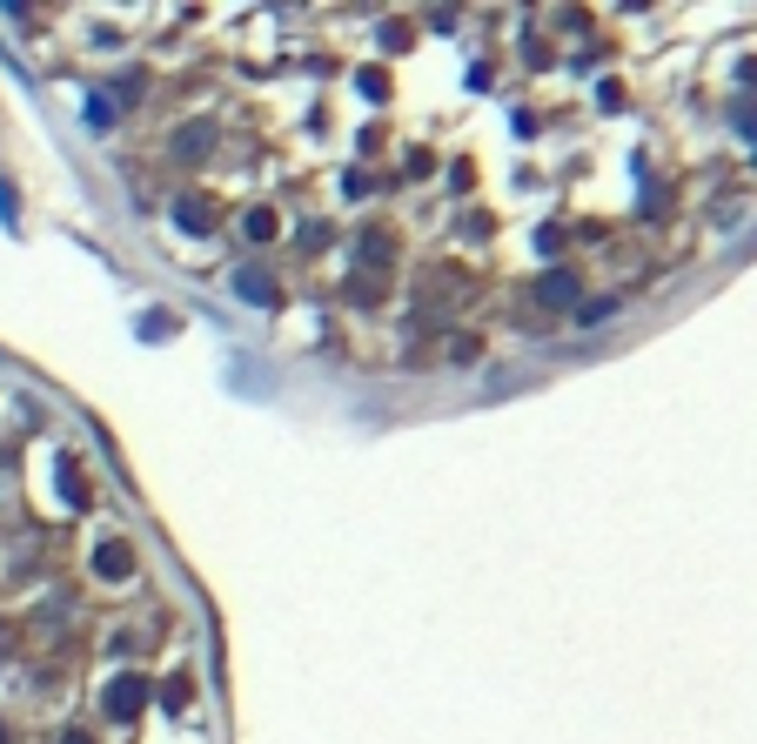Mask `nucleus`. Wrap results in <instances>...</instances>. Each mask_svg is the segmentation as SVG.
Here are the masks:
<instances>
[{"instance_id": "9d476101", "label": "nucleus", "mask_w": 757, "mask_h": 744, "mask_svg": "<svg viewBox=\"0 0 757 744\" xmlns=\"http://www.w3.org/2000/svg\"><path fill=\"white\" fill-rule=\"evenodd\" d=\"M161 704H168V711H181V704H188V677H175V684H161Z\"/></svg>"}, {"instance_id": "39448f33", "label": "nucleus", "mask_w": 757, "mask_h": 744, "mask_svg": "<svg viewBox=\"0 0 757 744\" xmlns=\"http://www.w3.org/2000/svg\"><path fill=\"white\" fill-rule=\"evenodd\" d=\"M235 289H242L248 302H262V309H275V275H268V269H255V262H248V269L235 275Z\"/></svg>"}, {"instance_id": "f03ea898", "label": "nucleus", "mask_w": 757, "mask_h": 744, "mask_svg": "<svg viewBox=\"0 0 757 744\" xmlns=\"http://www.w3.org/2000/svg\"><path fill=\"white\" fill-rule=\"evenodd\" d=\"M94 577H101V584H128L134 577V550L128 543H101V550H94Z\"/></svg>"}, {"instance_id": "1a4fd4ad", "label": "nucleus", "mask_w": 757, "mask_h": 744, "mask_svg": "<svg viewBox=\"0 0 757 744\" xmlns=\"http://www.w3.org/2000/svg\"><path fill=\"white\" fill-rule=\"evenodd\" d=\"M61 496H67V503H74V510H81V503H88V483H81V476L67 470V476H61Z\"/></svg>"}, {"instance_id": "f257e3e1", "label": "nucleus", "mask_w": 757, "mask_h": 744, "mask_svg": "<svg viewBox=\"0 0 757 744\" xmlns=\"http://www.w3.org/2000/svg\"><path fill=\"white\" fill-rule=\"evenodd\" d=\"M101 704H108V718H114V724H128V718H141V704H148V684H141L134 671H121L108 691H101Z\"/></svg>"}, {"instance_id": "20e7f679", "label": "nucleus", "mask_w": 757, "mask_h": 744, "mask_svg": "<svg viewBox=\"0 0 757 744\" xmlns=\"http://www.w3.org/2000/svg\"><path fill=\"white\" fill-rule=\"evenodd\" d=\"M536 295H543V302H557V309H570V302H583V282L570 269H550L543 282H536Z\"/></svg>"}, {"instance_id": "f8f14e48", "label": "nucleus", "mask_w": 757, "mask_h": 744, "mask_svg": "<svg viewBox=\"0 0 757 744\" xmlns=\"http://www.w3.org/2000/svg\"><path fill=\"white\" fill-rule=\"evenodd\" d=\"M0 744H7V731H0Z\"/></svg>"}, {"instance_id": "6e6552de", "label": "nucleus", "mask_w": 757, "mask_h": 744, "mask_svg": "<svg viewBox=\"0 0 757 744\" xmlns=\"http://www.w3.org/2000/svg\"><path fill=\"white\" fill-rule=\"evenodd\" d=\"M577 316L590 322V329H597V322H610V316H617V302H610V295H597V302H583Z\"/></svg>"}, {"instance_id": "9b49d317", "label": "nucleus", "mask_w": 757, "mask_h": 744, "mask_svg": "<svg viewBox=\"0 0 757 744\" xmlns=\"http://www.w3.org/2000/svg\"><path fill=\"white\" fill-rule=\"evenodd\" d=\"M61 744H88V738H81V731H67V738H61Z\"/></svg>"}, {"instance_id": "0eeeda50", "label": "nucleus", "mask_w": 757, "mask_h": 744, "mask_svg": "<svg viewBox=\"0 0 757 744\" xmlns=\"http://www.w3.org/2000/svg\"><path fill=\"white\" fill-rule=\"evenodd\" d=\"M208 135H215L208 121H195V128H181V135H175V155H188V161H195V155H208Z\"/></svg>"}, {"instance_id": "423d86ee", "label": "nucleus", "mask_w": 757, "mask_h": 744, "mask_svg": "<svg viewBox=\"0 0 757 744\" xmlns=\"http://www.w3.org/2000/svg\"><path fill=\"white\" fill-rule=\"evenodd\" d=\"M275 228H282V222H275V208H248V215H242L248 242H275Z\"/></svg>"}, {"instance_id": "7ed1b4c3", "label": "nucleus", "mask_w": 757, "mask_h": 744, "mask_svg": "<svg viewBox=\"0 0 757 744\" xmlns=\"http://www.w3.org/2000/svg\"><path fill=\"white\" fill-rule=\"evenodd\" d=\"M175 222L188 228V235H215V222H222V215L201 202V195H181V202H175Z\"/></svg>"}]
</instances>
